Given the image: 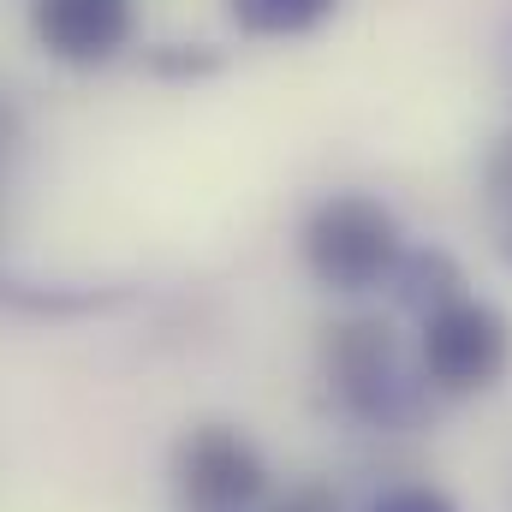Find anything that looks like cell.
Returning a JSON list of instances; mask_svg holds the SVG:
<instances>
[{"label": "cell", "instance_id": "cell-1", "mask_svg": "<svg viewBox=\"0 0 512 512\" xmlns=\"http://www.w3.org/2000/svg\"><path fill=\"white\" fill-rule=\"evenodd\" d=\"M322 376L328 393L370 429H405L423 417L429 382L405 364V346L382 316H346L322 334Z\"/></svg>", "mask_w": 512, "mask_h": 512}, {"label": "cell", "instance_id": "cell-2", "mask_svg": "<svg viewBox=\"0 0 512 512\" xmlns=\"http://www.w3.org/2000/svg\"><path fill=\"white\" fill-rule=\"evenodd\" d=\"M298 256H304L310 280L328 292H376V286H387L393 262L405 256V233L382 197L334 191L304 215Z\"/></svg>", "mask_w": 512, "mask_h": 512}, {"label": "cell", "instance_id": "cell-3", "mask_svg": "<svg viewBox=\"0 0 512 512\" xmlns=\"http://www.w3.org/2000/svg\"><path fill=\"white\" fill-rule=\"evenodd\" d=\"M417 370H423L429 393H441V399H477V393L501 387L512 370L507 310H495L489 298H471V292L429 310L423 334H417Z\"/></svg>", "mask_w": 512, "mask_h": 512}, {"label": "cell", "instance_id": "cell-4", "mask_svg": "<svg viewBox=\"0 0 512 512\" xmlns=\"http://www.w3.org/2000/svg\"><path fill=\"white\" fill-rule=\"evenodd\" d=\"M173 495L185 512H251L268 495V459L239 423H191L173 447Z\"/></svg>", "mask_w": 512, "mask_h": 512}, {"label": "cell", "instance_id": "cell-5", "mask_svg": "<svg viewBox=\"0 0 512 512\" xmlns=\"http://www.w3.org/2000/svg\"><path fill=\"white\" fill-rule=\"evenodd\" d=\"M30 36L54 66H114L137 36V0H30Z\"/></svg>", "mask_w": 512, "mask_h": 512}, {"label": "cell", "instance_id": "cell-6", "mask_svg": "<svg viewBox=\"0 0 512 512\" xmlns=\"http://www.w3.org/2000/svg\"><path fill=\"white\" fill-rule=\"evenodd\" d=\"M387 286L399 292V304H405V310L429 316V310H441V304L465 298V268L441 251V245H429V251H405V256H399V262H393V274H387Z\"/></svg>", "mask_w": 512, "mask_h": 512}, {"label": "cell", "instance_id": "cell-7", "mask_svg": "<svg viewBox=\"0 0 512 512\" xmlns=\"http://www.w3.org/2000/svg\"><path fill=\"white\" fill-rule=\"evenodd\" d=\"M334 12H340V0H227V18H233L245 36H256V42L310 36V30H322Z\"/></svg>", "mask_w": 512, "mask_h": 512}, {"label": "cell", "instance_id": "cell-8", "mask_svg": "<svg viewBox=\"0 0 512 512\" xmlns=\"http://www.w3.org/2000/svg\"><path fill=\"white\" fill-rule=\"evenodd\" d=\"M477 197H483V227H489V245L495 256L512 268V131H501L483 155V179H477Z\"/></svg>", "mask_w": 512, "mask_h": 512}, {"label": "cell", "instance_id": "cell-9", "mask_svg": "<svg viewBox=\"0 0 512 512\" xmlns=\"http://www.w3.org/2000/svg\"><path fill=\"white\" fill-rule=\"evenodd\" d=\"M370 512H459V507H453V495H441L435 483H399V489H387Z\"/></svg>", "mask_w": 512, "mask_h": 512}, {"label": "cell", "instance_id": "cell-10", "mask_svg": "<svg viewBox=\"0 0 512 512\" xmlns=\"http://www.w3.org/2000/svg\"><path fill=\"white\" fill-rule=\"evenodd\" d=\"M268 512H346V507H340V495L328 483H292Z\"/></svg>", "mask_w": 512, "mask_h": 512}, {"label": "cell", "instance_id": "cell-11", "mask_svg": "<svg viewBox=\"0 0 512 512\" xmlns=\"http://www.w3.org/2000/svg\"><path fill=\"white\" fill-rule=\"evenodd\" d=\"M507 60H512V48H507Z\"/></svg>", "mask_w": 512, "mask_h": 512}]
</instances>
